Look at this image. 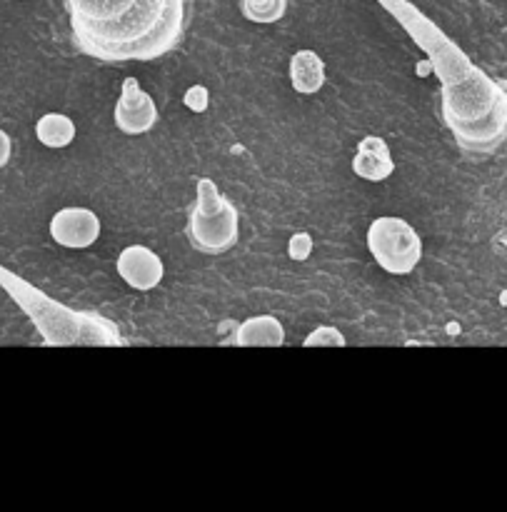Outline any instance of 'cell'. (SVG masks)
Wrapping results in <instances>:
<instances>
[{"instance_id":"6da1fadb","label":"cell","mask_w":507,"mask_h":512,"mask_svg":"<svg viewBox=\"0 0 507 512\" xmlns=\"http://www.w3.org/2000/svg\"><path fill=\"white\" fill-rule=\"evenodd\" d=\"M188 3L190 0H138L118 23L75 40V45L80 53L108 63L163 58L183 40Z\"/></svg>"},{"instance_id":"7a4b0ae2","label":"cell","mask_w":507,"mask_h":512,"mask_svg":"<svg viewBox=\"0 0 507 512\" xmlns=\"http://www.w3.org/2000/svg\"><path fill=\"white\" fill-rule=\"evenodd\" d=\"M443 118L465 153L493 155L507 138V85L473 68L468 78L443 88Z\"/></svg>"},{"instance_id":"3957f363","label":"cell","mask_w":507,"mask_h":512,"mask_svg":"<svg viewBox=\"0 0 507 512\" xmlns=\"http://www.w3.org/2000/svg\"><path fill=\"white\" fill-rule=\"evenodd\" d=\"M0 288L23 310L48 345H123L115 323L100 318L98 313L70 310L68 305L48 298L43 290L18 278L0 265Z\"/></svg>"},{"instance_id":"277c9868","label":"cell","mask_w":507,"mask_h":512,"mask_svg":"<svg viewBox=\"0 0 507 512\" xmlns=\"http://www.w3.org/2000/svg\"><path fill=\"white\" fill-rule=\"evenodd\" d=\"M185 233L190 245L205 255H223L238 243V210L210 178L198 180V200L188 215Z\"/></svg>"},{"instance_id":"5b68a950","label":"cell","mask_w":507,"mask_h":512,"mask_svg":"<svg viewBox=\"0 0 507 512\" xmlns=\"http://www.w3.org/2000/svg\"><path fill=\"white\" fill-rule=\"evenodd\" d=\"M368 250L385 273L410 275L423 258V240L408 220L383 215L370 223Z\"/></svg>"},{"instance_id":"8992f818","label":"cell","mask_w":507,"mask_h":512,"mask_svg":"<svg viewBox=\"0 0 507 512\" xmlns=\"http://www.w3.org/2000/svg\"><path fill=\"white\" fill-rule=\"evenodd\" d=\"M158 123V105L140 88L135 78L123 80L118 105H115V125L125 135H145Z\"/></svg>"},{"instance_id":"52a82bcc","label":"cell","mask_w":507,"mask_h":512,"mask_svg":"<svg viewBox=\"0 0 507 512\" xmlns=\"http://www.w3.org/2000/svg\"><path fill=\"white\" fill-rule=\"evenodd\" d=\"M138 0H65L70 13L73 40L118 23Z\"/></svg>"},{"instance_id":"ba28073f","label":"cell","mask_w":507,"mask_h":512,"mask_svg":"<svg viewBox=\"0 0 507 512\" xmlns=\"http://www.w3.org/2000/svg\"><path fill=\"white\" fill-rule=\"evenodd\" d=\"M50 238L70 250H85L98 243L100 218L88 208H63L50 218Z\"/></svg>"},{"instance_id":"9c48e42d","label":"cell","mask_w":507,"mask_h":512,"mask_svg":"<svg viewBox=\"0 0 507 512\" xmlns=\"http://www.w3.org/2000/svg\"><path fill=\"white\" fill-rule=\"evenodd\" d=\"M115 268H118V275L125 280V285H130L138 293H150L153 288H158L165 275V265L160 260V255L145 248V245H130V248H125L118 255Z\"/></svg>"},{"instance_id":"30bf717a","label":"cell","mask_w":507,"mask_h":512,"mask_svg":"<svg viewBox=\"0 0 507 512\" xmlns=\"http://www.w3.org/2000/svg\"><path fill=\"white\" fill-rule=\"evenodd\" d=\"M353 173L358 178L370 180V183H380L388 180L395 173L393 155H390V145L385 143L380 135H368L358 143V153L353 158Z\"/></svg>"},{"instance_id":"8fae6325","label":"cell","mask_w":507,"mask_h":512,"mask_svg":"<svg viewBox=\"0 0 507 512\" xmlns=\"http://www.w3.org/2000/svg\"><path fill=\"white\" fill-rule=\"evenodd\" d=\"M230 343L240 348H280L285 343V328L273 315H255L238 325Z\"/></svg>"},{"instance_id":"7c38bea8","label":"cell","mask_w":507,"mask_h":512,"mask_svg":"<svg viewBox=\"0 0 507 512\" xmlns=\"http://www.w3.org/2000/svg\"><path fill=\"white\" fill-rule=\"evenodd\" d=\"M325 60L315 50H298L290 58V85L300 95H315L325 85Z\"/></svg>"},{"instance_id":"4fadbf2b","label":"cell","mask_w":507,"mask_h":512,"mask_svg":"<svg viewBox=\"0 0 507 512\" xmlns=\"http://www.w3.org/2000/svg\"><path fill=\"white\" fill-rule=\"evenodd\" d=\"M35 138H38L45 148H68L75 140V123L63 113H45L43 118L35 123Z\"/></svg>"},{"instance_id":"5bb4252c","label":"cell","mask_w":507,"mask_h":512,"mask_svg":"<svg viewBox=\"0 0 507 512\" xmlns=\"http://www.w3.org/2000/svg\"><path fill=\"white\" fill-rule=\"evenodd\" d=\"M240 10L250 23H278L288 13V0H240Z\"/></svg>"},{"instance_id":"9a60e30c","label":"cell","mask_w":507,"mask_h":512,"mask_svg":"<svg viewBox=\"0 0 507 512\" xmlns=\"http://www.w3.org/2000/svg\"><path fill=\"white\" fill-rule=\"evenodd\" d=\"M305 348H345L348 340L340 333L338 328H330V325H323V328L313 330V333L305 338Z\"/></svg>"},{"instance_id":"2e32d148","label":"cell","mask_w":507,"mask_h":512,"mask_svg":"<svg viewBox=\"0 0 507 512\" xmlns=\"http://www.w3.org/2000/svg\"><path fill=\"white\" fill-rule=\"evenodd\" d=\"M183 103L188 105L193 113H205V110H208V103H210L208 88H205V85H193V88L185 93Z\"/></svg>"},{"instance_id":"e0dca14e","label":"cell","mask_w":507,"mask_h":512,"mask_svg":"<svg viewBox=\"0 0 507 512\" xmlns=\"http://www.w3.org/2000/svg\"><path fill=\"white\" fill-rule=\"evenodd\" d=\"M288 250L293 260H305L310 255V250H313V240H310L308 233H295L293 238H290Z\"/></svg>"},{"instance_id":"ac0fdd59","label":"cell","mask_w":507,"mask_h":512,"mask_svg":"<svg viewBox=\"0 0 507 512\" xmlns=\"http://www.w3.org/2000/svg\"><path fill=\"white\" fill-rule=\"evenodd\" d=\"M10 153H13V140H10V135L0 128V170L8 165Z\"/></svg>"}]
</instances>
